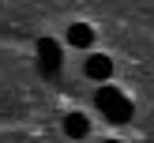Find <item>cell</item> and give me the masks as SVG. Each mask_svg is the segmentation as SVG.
<instances>
[{
  "instance_id": "2",
  "label": "cell",
  "mask_w": 154,
  "mask_h": 143,
  "mask_svg": "<svg viewBox=\"0 0 154 143\" xmlns=\"http://www.w3.org/2000/svg\"><path fill=\"white\" fill-rule=\"evenodd\" d=\"M60 60H64L60 45L53 42V38H42V42H38V64H42V72L45 75H57L60 72Z\"/></svg>"
},
{
  "instance_id": "5",
  "label": "cell",
  "mask_w": 154,
  "mask_h": 143,
  "mask_svg": "<svg viewBox=\"0 0 154 143\" xmlns=\"http://www.w3.org/2000/svg\"><path fill=\"white\" fill-rule=\"evenodd\" d=\"M64 132L72 135V139H83V135L90 132V124H87V117H83V113H72V117L64 120Z\"/></svg>"
},
{
  "instance_id": "6",
  "label": "cell",
  "mask_w": 154,
  "mask_h": 143,
  "mask_svg": "<svg viewBox=\"0 0 154 143\" xmlns=\"http://www.w3.org/2000/svg\"><path fill=\"white\" fill-rule=\"evenodd\" d=\"M105 143H120V139H105Z\"/></svg>"
},
{
  "instance_id": "1",
  "label": "cell",
  "mask_w": 154,
  "mask_h": 143,
  "mask_svg": "<svg viewBox=\"0 0 154 143\" xmlns=\"http://www.w3.org/2000/svg\"><path fill=\"white\" fill-rule=\"evenodd\" d=\"M94 105L113 120V124H124V120H132V98H124L117 87H109V83H102V87H98Z\"/></svg>"
},
{
  "instance_id": "3",
  "label": "cell",
  "mask_w": 154,
  "mask_h": 143,
  "mask_svg": "<svg viewBox=\"0 0 154 143\" xmlns=\"http://www.w3.org/2000/svg\"><path fill=\"white\" fill-rule=\"evenodd\" d=\"M87 75H90L94 83H105V79L113 75V60L105 57V53H94V57H87Z\"/></svg>"
},
{
  "instance_id": "4",
  "label": "cell",
  "mask_w": 154,
  "mask_h": 143,
  "mask_svg": "<svg viewBox=\"0 0 154 143\" xmlns=\"http://www.w3.org/2000/svg\"><path fill=\"white\" fill-rule=\"evenodd\" d=\"M68 42L79 45V49H87V45L94 42V30H90L87 23H72V26H68Z\"/></svg>"
}]
</instances>
